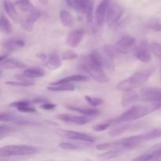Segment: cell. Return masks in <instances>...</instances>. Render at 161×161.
Instances as JSON below:
<instances>
[{"mask_svg": "<svg viewBox=\"0 0 161 161\" xmlns=\"http://www.w3.org/2000/svg\"><path fill=\"white\" fill-rule=\"evenodd\" d=\"M23 75L29 79L39 78L45 75V72L40 68H28L24 71Z\"/></svg>", "mask_w": 161, "mask_h": 161, "instance_id": "24", "label": "cell"}, {"mask_svg": "<svg viewBox=\"0 0 161 161\" xmlns=\"http://www.w3.org/2000/svg\"><path fill=\"white\" fill-rule=\"evenodd\" d=\"M0 31L6 35H9L12 32V25L4 14L0 17Z\"/></svg>", "mask_w": 161, "mask_h": 161, "instance_id": "27", "label": "cell"}, {"mask_svg": "<svg viewBox=\"0 0 161 161\" xmlns=\"http://www.w3.org/2000/svg\"><path fill=\"white\" fill-rule=\"evenodd\" d=\"M134 127L133 124H125L124 126H121V127H117V128H115L113 130H111L109 132H108V135L110 136H118V135H122L124 132H125L127 130H129V129H131Z\"/></svg>", "mask_w": 161, "mask_h": 161, "instance_id": "29", "label": "cell"}, {"mask_svg": "<svg viewBox=\"0 0 161 161\" xmlns=\"http://www.w3.org/2000/svg\"><path fill=\"white\" fill-rule=\"evenodd\" d=\"M147 28L150 30H153L156 31H161V23L160 22H153V23H149L147 25Z\"/></svg>", "mask_w": 161, "mask_h": 161, "instance_id": "41", "label": "cell"}, {"mask_svg": "<svg viewBox=\"0 0 161 161\" xmlns=\"http://www.w3.org/2000/svg\"><path fill=\"white\" fill-rule=\"evenodd\" d=\"M6 135H7V132L2 131V130H0V140H2L3 138H4L6 136Z\"/></svg>", "mask_w": 161, "mask_h": 161, "instance_id": "45", "label": "cell"}, {"mask_svg": "<svg viewBox=\"0 0 161 161\" xmlns=\"http://www.w3.org/2000/svg\"><path fill=\"white\" fill-rule=\"evenodd\" d=\"M151 51L153 52L156 58L161 61V44L158 42H153L150 44Z\"/></svg>", "mask_w": 161, "mask_h": 161, "instance_id": "35", "label": "cell"}, {"mask_svg": "<svg viewBox=\"0 0 161 161\" xmlns=\"http://www.w3.org/2000/svg\"><path fill=\"white\" fill-rule=\"evenodd\" d=\"M8 55H9L8 53H5V54L0 55V62H1V61H3V60L6 59V58H7Z\"/></svg>", "mask_w": 161, "mask_h": 161, "instance_id": "46", "label": "cell"}, {"mask_svg": "<svg viewBox=\"0 0 161 161\" xmlns=\"http://www.w3.org/2000/svg\"><path fill=\"white\" fill-rule=\"evenodd\" d=\"M55 117L63 122L69 123V124H77V125H84L87 123L91 122V117L87 116H74L70 114H58Z\"/></svg>", "mask_w": 161, "mask_h": 161, "instance_id": "10", "label": "cell"}, {"mask_svg": "<svg viewBox=\"0 0 161 161\" xmlns=\"http://www.w3.org/2000/svg\"><path fill=\"white\" fill-rule=\"evenodd\" d=\"M89 57L95 64L100 66L102 69H105L108 71L114 70L115 63L113 61V58L109 56L104 50L102 52H99L98 50H94L89 55Z\"/></svg>", "mask_w": 161, "mask_h": 161, "instance_id": "6", "label": "cell"}, {"mask_svg": "<svg viewBox=\"0 0 161 161\" xmlns=\"http://www.w3.org/2000/svg\"><path fill=\"white\" fill-rule=\"evenodd\" d=\"M111 125L112 124L110 122L96 124V125H94V127H93V130L96 132H102V131H104V130H107V129H108Z\"/></svg>", "mask_w": 161, "mask_h": 161, "instance_id": "37", "label": "cell"}, {"mask_svg": "<svg viewBox=\"0 0 161 161\" xmlns=\"http://www.w3.org/2000/svg\"><path fill=\"white\" fill-rule=\"evenodd\" d=\"M135 57L143 63H148L152 59V51L150 44L147 41H143L136 48L135 53Z\"/></svg>", "mask_w": 161, "mask_h": 161, "instance_id": "9", "label": "cell"}, {"mask_svg": "<svg viewBox=\"0 0 161 161\" xmlns=\"http://www.w3.org/2000/svg\"><path fill=\"white\" fill-rule=\"evenodd\" d=\"M15 7L22 12H31L35 9L34 6L28 0H17L15 3Z\"/></svg>", "mask_w": 161, "mask_h": 161, "instance_id": "26", "label": "cell"}, {"mask_svg": "<svg viewBox=\"0 0 161 161\" xmlns=\"http://www.w3.org/2000/svg\"><path fill=\"white\" fill-rule=\"evenodd\" d=\"M6 84L9 85L13 86H21V87H28V86H34L35 83L31 80H26V81H22V80H18V81H7L6 82Z\"/></svg>", "mask_w": 161, "mask_h": 161, "instance_id": "31", "label": "cell"}, {"mask_svg": "<svg viewBox=\"0 0 161 161\" xmlns=\"http://www.w3.org/2000/svg\"><path fill=\"white\" fill-rule=\"evenodd\" d=\"M3 5H4L5 11L7 14V15L10 17V19L13 21L17 23L19 20V17L18 14L17 12V9H16L15 5L12 2L9 1V0H5Z\"/></svg>", "mask_w": 161, "mask_h": 161, "instance_id": "19", "label": "cell"}, {"mask_svg": "<svg viewBox=\"0 0 161 161\" xmlns=\"http://www.w3.org/2000/svg\"><path fill=\"white\" fill-rule=\"evenodd\" d=\"M77 58H78L77 53L71 50H66L61 54V60L62 61H70V60H74Z\"/></svg>", "mask_w": 161, "mask_h": 161, "instance_id": "34", "label": "cell"}, {"mask_svg": "<svg viewBox=\"0 0 161 161\" xmlns=\"http://www.w3.org/2000/svg\"><path fill=\"white\" fill-rule=\"evenodd\" d=\"M37 152V148L34 146L27 145H10L0 148V157L31 155Z\"/></svg>", "mask_w": 161, "mask_h": 161, "instance_id": "4", "label": "cell"}, {"mask_svg": "<svg viewBox=\"0 0 161 161\" xmlns=\"http://www.w3.org/2000/svg\"><path fill=\"white\" fill-rule=\"evenodd\" d=\"M123 152H124V150H120V149H112V150L108 151L105 153L101 154L98 156V157L101 159H103V160H111V159L116 158V157L120 156L123 153Z\"/></svg>", "mask_w": 161, "mask_h": 161, "instance_id": "28", "label": "cell"}, {"mask_svg": "<svg viewBox=\"0 0 161 161\" xmlns=\"http://www.w3.org/2000/svg\"><path fill=\"white\" fill-rule=\"evenodd\" d=\"M124 13L122 6L115 2L110 1L105 16V22L109 28H114L120 20Z\"/></svg>", "mask_w": 161, "mask_h": 161, "instance_id": "5", "label": "cell"}, {"mask_svg": "<svg viewBox=\"0 0 161 161\" xmlns=\"http://www.w3.org/2000/svg\"><path fill=\"white\" fill-rule=\"evenodd\" d=\"M0 130H2V131H5V132H7V133H9V132L13 131V130H14V129H13L12 127H8V126L0 125Z\"/></svg>", "mask_w": 161, "mask_h": 161, "instance_id": "44", "label": "cell"}, {"mask_svg": "<svg viewBox=\"0 0 161 161\" xmlns=\"http://www.w3.org/2000/svg\"><path fill=\"white\" fill-rule=\"evenodd\" d=\"M59 147L64 150H75L78 149L76 146L69 142H61L59 144Z\"/></svg>", "mask_w": 161, "mask_h": 161, "instance_id": "39", "label": "cell"}, {"mask_svg": "<svg viewBox=\"0 0 161 161\" xmlns=\"http://www.w3.org/2000/svg\"><path fill=\"white\" fill-rule=\"evenodd\" d=\"M25 45V41L20 38H13V39H7L2 43V47L8 51L17 50Z\"/></svg>", "mask_w": 161, "mask_h": 161, "instance_id": "15", "label": "cell"}, {"mask_svg": "<svg viewBox=\"0 0 161 161\" xmlns=\"http://www.w3.org/2000/svg\"><path fill=\"white\" fill-rule=\"evenodd\" d=\"M65 1L71 8L77 11H81L85 0H65Z\"/></svg>", "mask_w": 161, "mask_h": 161, "instance_id": "32", "label": "cell"}, {"mask_svg": "<svg viewBox=\"0 0 161 161\" xmlns=\"http://www.w3.org/2000/svg\"><path fill=\"white\" fill-rule=\"evenodd\" d=\"M88 80H89V78L86 75L78 74V75H69V76L64 77V78L61 79V80H58V81L50 83V85H58L61 84V83H73V82H86Z\"/></svg>", "mask_w": 161, "mask_h": 161, "instance_id": "18", "label": "cell"}, {"mask_svg": "<svg viewBox=\"0 0 161 161\" xmlns=\"http://www.w3.org/2000/svg\"><path fill=\"white\" fill-rule=\"evenodd\" d=\"M155 72V68L142 69L135 72L132 75L126 80H123L116 85V89L120 91H134L140 86H143Z\"/></svg>", "mask_w": 161, "mask_h": 161, "instance_id": "2", "label": "cell"}, {"mask_svg": "<svg viewBox=\"0 0 161 161\" xmlns=\"http://www.w3.org/2000/svg\"><path fill=\"white\" fill-rule=\"evenodd\" d=\"M17 109L18 110L19 112H21V113H36V109L33 107L30 106V105H22V106H19L17 107Z\"/></svg>", "mask_w": 161, "mask_h": 161, "instance_id": "38", "label": "cell"}, {"mask_svg": "<svg viewBox=\"0 0 161 161\" xmlns=\"http://www.w3.org/2000/svg\"><path fill=\"white\" fill-rule=\"evenodd\" d=\"M161 108V102H153L148 105H134L116 119L110 121L111 124H120L136 120Z\"/></svg>", "mask_w": 161, "mask_h": 161, "instance_id": "1", "label": "cell"}, {"mask_svg": "<svg viewBox=\"0 0 161 161\" xmlns=\"http://www.w3.org/2000/svg\"><path fill=\"white\" fill-rule=\"evenodd\" d=\"M139 99V96L135 91H125L121 97V105L123 107H127L132 105Z\"/></svg>", "mask_w": 161, "mask_h": 161, "instance_id": "16", "label": "cell"}, {"mask_svg": "<svg viewBox=\"0 0 161 161\" xmlns=\"http://www.w3.org/2000/svg\"><path fill=\"white\" fill-rule=\"evenodd\" d=\"M111 0H103L97 6L96 10V20L99 25H103L105 22V16H106L107 9Z\"/></svg>", "mask_w": 161, "mask_h": 161, "instance_id": "13", "label": "cell"}, {"mask_svg": "<svg viewBox=\"0 0 161 161\" xmlns=\"http://www.w3.org/2000/svg\"><path fill=\"white\" fill-rule=\"evenodd\" d=\"M84 97H85V100L87 102V103L94 107L101 105L104 102L103 99L101 98V97H91V96H88V95H86Z\"/></svg>", "mask_w": 161, "mask_h": 161, "instance_id": "33", "label": "cell"}, {"mask_svg": "<svg viewBox=\"0 0 161 161\" xmlns=\"http://www.w3.org/2000/svg\"><path fill=\"white\" fill-rule=\"evenodd\" d=\"M26 67L24 63L14 59H5L0 62V68L6 69H20Z\"/></svg>", "mask_w": 161, "mask_h": 161, "instance_id": "20", "label": "cell"}, {"mask_svg": "<svg viewBox=\"0 0 161 161\" xmlns=\"http://www.w3.org/2000/svg\"><path fill=\"white\" fill-rule=\"evenodd\" d=\"M103 50L105 52H106L109 56H111L112 58H116L119 53H118L117 50L116 48V46H112V45H106L105 46V47L103 48Z\"/></svg>", "mask_w": 161, "mask_h": 161, "instance_id": "36", "label": "cell"}, {"mask_svg": "<svg viewBox=\"0 0 161 161\" xmlns=\"http://www.w3.org/2000/svg\"><path fill=\"white\" fill-rule=\"evenodd\" d=\"M62 134H64L68 138H70L72 140H75V141L83 142H94L96 141V138L91 135H87V134L82 133V132L78 131H72V130H63Z\"/></svg>", "mask_w": 161, "mask_h": 161, "instance_id": "12", "label": "cell"}, {"mask_svg": "<svg viewBox=\"0 0 161 161\" xmlns=\"http://www.w3.org/2000/svg\"><path fill=\"white\" fill-rule=\"evenodd\" d=\"M93 10H94V2L92 0H85L81 12L85 15L87 22L91 23L93 20Z\"/></svg>", "mask_w": 161, "mask_h": 161, "instance_id": "21", "label": "cell"}, {"mask_svg": "<svg viewBox=\"0 0 161 161\" xmlns=\"http://www.w3.org/2000/svg\"><path fill=\"white\" fill-rule=\"evenodd\" d=\"M136 47V39L130 36H124L116 42V48L119 54H127Z\"/></svg>", "mask_w": 161, "mask_h": 161, "instance_id": "7", "label": "cell"}, {"mask_svg": "<svg viewBox=\"0 0 161 161\" xmlns=\"http://www.w3.org/2000/svg\"><path fill=\"white\" fill-rule=\"evenodd\" d=\"M56 107V105L53 103H50V102H44V103L41 104L40 108H42L44 110H52Z\"/></svg>", "mask_w": 161, "mask_h": 161, "instance_id": "42", "label": "cell"}, {"mask_svg": "<svg viewBox=\"0 0 161 161\" xmlns=\"http://www.w3.org/2000/svg\"><path fill=\"white\" fill-rule=\"evenodd\" d=\"M2 75V71L0 70V75Z\"/></svg>", "mask_w": 161, "mask_h": 161, "instance_id": "49", "label": "cell"}, {"mask_svg": "<svg viewBox=\"0 0 161 161\" xmlns=\"http://www.w3.org/2000/svg\"><path fill=\"white\" fill-rule=\"evenodd\" d=\"M69 109L72 110V111L77 112L81 114H83L84 116H95L100 113V111L95 108H80V107L76 106H67Z\"/></svg>", "mask_w": 161, "mask_h": 161, "instance_id": "23", "label": "cell"}, {"mask_svg": "<svg viewBox=\"0 0 161 161\" xmlns=\"http://www.w3.org/2000/svg\"><path fill=\"white\" fill-rule=\"evenodd\" d=\"M80 67L83 69L88 75L94 79L95 81L100 83H105L109 81L108 75L104 72L103 69L97 65L90 58V57H84L80 64Z\"/></svg>", "mask_w": 161, "mask_h": 161, "instance_id": "3", "label": "cell"}, {"mask_svg": "<svg viewBox=\"0 0 161 161\" xmlns=\"http://www.w3.org/2000/svg\"><path fill=\"white\" fill-rule=\"evenodd\" d=\"M45 65L50 70H57L61 66V60L58 53H53L46 59Z\"/></svg>", "mask_w": 161, "mask_h": 161, "instance_id": "17", "label": "cell"}, {"mask_svg": "<svg viewBox=\"0 0 161 161\" xmlns=\"http://www.w3.org/2000/svg\"><path fill=\"white\" fill-rule=\"evenodd\" d=\"M84 35V31L81 29L73 30L71 31L66 39V43L71 47H76L81 42Z\"/></svg>", "mask_w": 161, "mask_h": 161, "instance_id": "14", "label": "cell"}, {"mask_svg": "<svg viewBox=\"0 0 161 161\" xmlns=\"http://www.w3.org/2000/svg\"><path fill=\"white\" fill-rule=\"evenodd\" d=\"M140 100L145 102H161V89L158 87H146L141 91Z\"/></svg>", "mask_w": 161, "mask_h": 161, "instance_id": "8", "label": "cell"}, {"mask_svg": "<svg viewBox=\"0 0 161 161\" xmlns=\"http://www.w3.org/2000/svg\"><path fill=\"white\" fill-rule=\"evenodd\" d=\"M151 160H155L153 155L152 153L149 154H143V155L139 156V157H136L134 159V160H138V161H147Z\"/></svg>", "mask_w": 161, "mask_h": 161, "instance_id": "40", "label": "cell"}, {"mask_svg": "<svg viewBox=\"0 0 161 161\" xmlns=\"http://www.w3.org/2000/svg\"><path fill=\"white\" fill-rule=\"evenodd\" d=\"M153 149H161V144H157V145H155V146H153Z\"/></svg>", "mask_w": 161, "mask_h": 161, "instance_id": "48", "label": "cell"}, {"mask_svg": "<svg viewBox=\"0 0 161 161\" xmlns=\"http://www.w3.org/2000/svg\"><path fill=\"white\" fill-rule=\"evenodd\" d=\"M39 3L42 5H47V3H48V0H39Z\"/></svg>", "mask_w": 161, "mask_h": 161, "instance_id": "47", "label": "cell"}, {"mask_svg": "<svg viewBox=\"0 0 161 161\" xmlns=\"http://www.w3.org/2000/svg\"><path fill=\"white\" fill-rule=\"evenodd\" d=\"M47 90L53 92H61V91H72L75 90V86L70 83H61L58 85H50L47 87Z\"/></svg>", "mask_w": 161, "mask_h": 161, "instance_id": "25", "label": "cell"}, {"mask_svg": "<svg viewBox=\"0 0 161 161\" xmlns=\"http://www.w3.org/2000/svg\"><path fill=\"white\" fill-rule=\"evenodd\" d=\"M40 16V12L37 10V9H34L32 11L29 12L28 15L25 16V17L20 19V25L26 31H32L35 23L39 20Z\"/></svg>", "mask_w": 161, "mask_h": 161, "instance_id": "11", "label": "cell"}, {"mask_svg": "<svg viewBox=\"0 0 161 161\" xmlns=\"http://www.w3.org/2000/svg\"><path fill=\"white\" fill-rule=\"evenodd\" d=\"M152 154L153 155L155 160H157V159H161V149H155V150L152 153Z\"/></svg>", "mask_w": 161, "mask_h": 161, "instance_id": "43", "label": "cell"}, {"mask_svg": "<svg viewBox=\"0 0 161 161\" xmlns=\"http://www.w3.org/2000/svg\"><path fill=\"white\" fill-rule=\"evenodd\" d=\"M18 116L9 113H0V122L15 123L18 120Z\"/></svg>", "mask_w": 161, "mask_h": 161, "instance_id": "30", "label": "cell"}, {"mask_svg": "<svg viewBox=\"0 0 161 161\" xmlns=\"http://www.w3.org/2000/svg\"><path fill=\"white\" fill-rule=\"evenodd\" d=\"M60 19H61V24L66 28H72L75 25V19L73 16L71 14L70 12L63 9L60 13Z\"/></svg>", "mask_w": 161, "mask_h": 161, "instance_id": "22", "label": "cell"}]
</instances>
